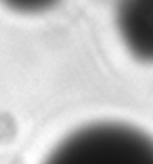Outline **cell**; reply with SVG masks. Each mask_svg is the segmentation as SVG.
I'll list each match as a JSON object with an SVG mask.
<instances>
[{
    "instance_id": "obj_2",
    "label": "cell",
    "mask_w": 153,
    "mask_h": 164,
    "mask_svg": "<svg viewBox=\"0 0 153 164\" xmlns=\"http://www.w3.org/2000/svg\"><path fill=\"white\" fill-rule=\"evenodd\" d=\"M116 24L129 53L153 63V0H118Z\"/></svg>"
},
{
    "instance_id": "obj_3",
    "label": "cell",
    "mask_w": 153,
    "mask_h": 164,
    "mask_svg": "<svg viewBox=\"0 0 153 164\" xmlns=\"http://www.w3.org/2000/svg\"><path fill=\"white\" fill-rule=\"evenodd\" d=\"M0 3L19 14H41L57 6L59 0H0Z\"/></svg>"
},
{
    "instance_id": "obj_1",
    "label": "cell",
    "mask_w": 153,
    "mask_h": 164,
    "mask_svg": "<svg viewBox=\"0 0 153 164\" xmlns=\"http://www.w3.org/2000/svg\"><path fill=\"white\" fill-rule=\"evenodd\" d=\"M43 164H153V137L129 124L93 123L66 136Z\"/></svg>"
}]
</instances>
